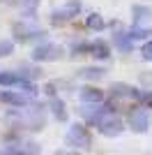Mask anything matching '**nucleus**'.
Returning <instances> with one entry per match:
<instances>
[{
	"label": "nucleus",
	"instance_id": "obj_1",
	"mask_svg": "<svg viewBox=\"0 0 152 155\" xmlns=\"http://www.w3.org/2000/svg\"><path fill=\"white\" fill-rule=\"evenodd\" d=\"M97 127H99V132L104 137H120L122 130H125V123H122V118L115 111L106 109L99 116V120H97Z\"/></svg>",
	"mask_w": 152,
	"mask_h": 155
},
{
	"label": "nucleus",
	"instance_id": "obj_2",
	"mask_svg": "<svg viewBox=\"0 0 152 155\" xmlns=\"http://www.w3.org/2000/svg\"><path fill=\"white\" fill-rule=\"evenodd\" d=\"M12 30H14L16 42H21V44H25V42H35V39H44V37H46V32L42 30V28H35V26H30V23H25V21L14 23Z\"/></svg>",
	"mask_w": 152,
	"mask_h": 155
},
{
	"label": "nucleus",
	"instance_id": "obj_3",
	"mask_svg": "<svg viewBox=\"0 0 152 155\" xmlns=\"http://www.w3.org/2000/svg\"><path fill=\"white\" fill-rule=\"evenodd\" d=\"M152 125V116H150V109L147 107H136V109L129 111V127L134 132H147Z\"/></svg>",
	"mask_w": 152,
	"mask_h": 155
},
{
	"label": "nucleus",
	"instance_id": "obj_4",
	"mask_svg": "<svg viewBox=\"0 0 152 155\" xmlns=\"http://www.w3.org/2000/svg\"><path fill=\"white\" fill-rule=\"evenodd\" d=\"M67 143L74 146V148L88 150L90 148V132L83 127V125H78V123L69 125V130H67Z\"/></svg>",
	"mask_w": 152,
	"mask_h": 155
},
{
	"label": "nucleus",
	"instance_id": "obj_5",
	"mask_svg": "<svg viewBox=\"0 0 152 155\" xmlns=\"http://www.w3.org/2000/svg\"><path fill=\"white\" fill-rule=\"evenodd\" d=\"M58 58H62V46L58 44H39L32 51V60H37V63H51Z\"/></svg>",
	"mask_w": 152,
	"mask_h": 155
},
{
	"label": "nucleus",
	"instance_id": "obj_6",
	"mask_svg": "<svg viewBox=\"0 0 152 155\" xmlns=\"http://www.w3.org/2000/svg\"><path fill=\"white\" fill-rule=\"evenodd\" d=\"M0 102H5V104H9V107H28L30 104V95L28 93H23V91H19V88H14V91H0Z\"/></svg>",
	"mask_w": 152,
	"mask_h": 155
},
{
	"label": "nucleus",
	"instance_id": "obj_7",
	"mask_svg": "<svg viewBox=\"0 0 152 155\" xmlns=\"http://www.w3.org/2000/svg\"><path fill=\"white\" fill-rule=\"evenodd\" d=\"M81 102H85V104H99V102H104V93H101L99 88L85 86V88L81 91Z\"/></svg>",
	"mask_w": 152,
	"mask_h": 155
},
{
	"label": "nucleus",
	"instance_id": "obj_8",
	"mask_svg": "<svg viewBox=\"0 0 152 155\" xmlns=\"http://www.w3.org/2000/svg\"><path fill=\"white\" fill-rule=\"evenodd\" d=\"M111 91H113L115 97H122V100H136V91H138V88L127 86V84H113V86H111Z\"/></svg>",
	"mask_w": 152,
	"mask_h": 155
},
{
	"label": "nucleus",
	"instance_id": "obj_9",
	"mask_svg": "<svg viewBox=\"0 0 152 155\" xmlns=\"http://www.w3.org/2000/svg\"><path fill=\"white\" fill-rule=\"evenodd\" d=\"M88 51L92 53L95 58H101V60H106L108 56H111L108 44H106V42H99V39H97V42H90V44H88Z\"/></svg>",
	"mask_w": 152,
	"mask_h": 155
},
{
	"label": "nucleus",
	"instance_id": "obj_10",
	"mask_svg": "<svg viewBox=\"0 0 152 155\" xmlns=\"http://www.w3.org/2000/svg\"><path fill=\"white\" fill-rule=\"evenodd\" d=\"M113 42H115V46H118L120 51H131V49H134V39L129 37L127 32H115Z\"/></svg>",
	"mask_w": 152,
	"mask_h": 155
},
{
	"label": "nucleus",
	"instance_id": "obj_11",
	"mask_svg": "<svg viewBox=\"0 0 152 155\" xmlns=\"http://www.w3.org/2000/svg\"><path fill=\"white\" fill-rule=\"evenodd\" d=\"M71 19H74V16H71L65 7H60V9H55V12H51V23H53V26H65V23L71 21Z\"/></svg>",
	"mask_w": 152,
	"mask_h": 155
},
{
	"label": "nucleus",
	"instance_id": "obj_12",
	"mask_svg": "<svg viewBox=\"0 0 152 155\" xmlns=\"http://www.w3.org/2000/svg\"><path fill=\"white\" fill-rule=\"evenodd\" d=\"M51 111H53V118L55 120H67V111H65V102L53 97L51 100Z\"/></svg>",
	"mask_w": 152,
	"mask_h": 155
},
{
	"label": "nucleus",
	"instance_id": "obj_13",
	"mask_svg": "<svg viewBox=\"0 0 152 155\" xmlns=\"http://www.w3.org/2000/svg\"><path fill=\"white\" fill-rule=\"evenodd\" d=\"M85 26L90 28V30H104V28H106V23H104V19H101V14H97V12H92L88 16V19H85Z\"/></svg>",
	"mask_w": 152,
	"mask_h": 155
},
{
	"label": "nucleus",
	"instance_id": "obj_14",
	"mask_svg": "<svg viewBox=\"0 0 152 155\" xmlns=\"http://www.w3.org/2000/svg\"><path fill=\"white\" fill-rule=\"evenodd\" d=\"M134 19H136V26H141V23H145V21H150V16H152V12L147 9V7H134Z\"/></svg>",
	"mask_w": 152,
	"mask_h": 155
},
{
	"label": "nucleus",
	"instance_id": "obj_15",
	"mask_svg": "<svg viewBox=\"0 0 152 155\" xmlns=\"http://www.w3.org/2000/svg\"><path fill=\"white\" fill-rule=\"evenodd\" d=\"M127 35H129L134 42H136V39H143V42H145V39L152 35V30L150 28H145V30H143V28H131V30H127Z\"/></svg>",
	"mask_w": 152,
	"mask_h": 155
},
{
	"label": "nucleus",
	"instance_id": "obj_16",
	"mask_svg": "<svg viewBox=\"0 0 152 155\" xmlns=\"http://www.w3.org/2000/svg\"><path fill=\"white\" fill-rule=\"evenodd\" d=\"M81 77L83 79H92V81H95V79H104V70H101V67H85V70L81 72Z\"/></svg>",
	"mask_w": 152,
	"mask_h": 155
},
{
	"label": "nucleus",
	"instance_id": "obj_17",
	"mask_svg": "<svg viewBox=\"0 0 152 155\" xmlns=\"http://www.w3.org/2000/svg\"><path fill=\"white\" fill-rule=\"evenodd\" d=\"M9 53H14V42H9V39H0V58H7Z\"/></svg>",
	"mask_w": 152,
	"mask_h": 155
},
{
	"label": "nucleus",
	"instance_id": "obj_18",
	"mask_svg": "<svg viewBox=\"0 0 152 155\" xmlns=\"http://www.w3.org/2000/svg\"><path fill=\"white\" fill-rule=\"evenodd\" d=\"M136 100H141V104L143 107H147V109H152V93L150 91H136Z\"/></svg>",
	"mask_w": 152,
	"mask_h": 155
},
{
	"label": "nucleus",
	"instance_id": "obj_19",
	"mask_svg": "<svg viewBox=\"0 0 152 155\" xmlns=\"http://www.w3.org/2000/svg\"><path fill=\"white\" fill-rule=\"evenodd\" d=\"M141 56H143L147 63H152V39L143 42V46H141Z\"/></svg>",
	"mask_w": 152,
	"mask_h": 155
},
{
	"label": "nucleus",
	"instance_id": "obj_20",
	"mask_svg": "<svg viewBox=\"0 0 152 155\" xmlns=\"http://www.w3.org/2000/svg\"><path fill=\"white\" fill-rule=\"evenodd\" d=\"M39 2H42V0H23L25 12H28V14H35V12H37V7H39Z\"/></svg>",
	"mask_w": 152,
	"mask_h": 155
},
{
	"label": "nucleus",
	"instance_id": "obj_21",
	"mask_svg": "<svg viewBox=\"0 0 152 155\" xmlns=\"http://www.w3.org/2000/svg\"><path fill=\"white\" fill-rule=\"evenodd\" d=\"M0 2H2V0H0Z\"/></svg>",
	"mask_w": 152,
	"mask_h": 155
}]
</instances>
